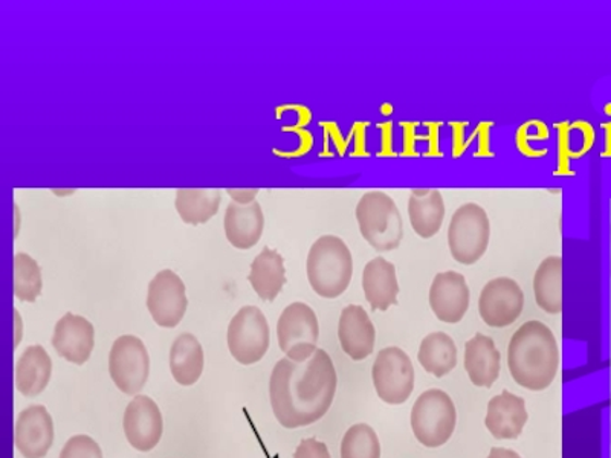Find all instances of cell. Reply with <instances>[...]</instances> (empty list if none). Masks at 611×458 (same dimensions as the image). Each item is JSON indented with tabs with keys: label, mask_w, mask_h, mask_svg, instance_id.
<instances>
[{
	"label": "cell",
	"mask_w": 611,
	"mask_h": 458,
	"mask_svg": "<svg viewBox=\"0 0 611 458\" xmlns=\"http://www.w3.org/2000/svg\"><path fill=\"white\" fill-rule=\"evenodd\" d=\"M335 393V366L321 348L306 361L280 359L269 382L272 411L288 430L318 422L329 411Z\"/></svg>",
	"instance_id": "obj_1"
},
{
	"label": "cell",
	"mask_w": 611,
	"mask_h": 458,
	"mask_svg": "<svg viewBox=\"0 0 611 458\" xmlns=\"http://www.w3.org/2000/svg\"><path fill=\"white\" fill-rule=\"evenodd\" d=\"M508 367L520 387L542 392L552 385L560 367V350L548 325L541 321H527L512 335Z\"/></svg>",
	"instance_id": "obj_2"
},
{
	"label": "cell",
	"mask_w": 611,
	"mask_h": 458,
	"mask_svg": "<svg viewBox=\"0 0 611 458\" xmlns=\"http://www.w3.org/2000/svg\"><path fill=\"white\" fill-rule=\"evenodd\" d=\"M307 280L314 293L337 298L347 290L353 275V257L343 238L321 236L310 246L306 261Z\"/></svg>",
	"instance_id": "obj_3"
},
{
	"label": "cell",
	"mask_w": 611,
	"mask_h": 458,
	"mask_svg": "<svg viewBox=\"0 0 611 458\" xmlns=\"http://www.w3.org/2000/svg\"><path fill=\"white\" fill-rule=\"evenodd\" d=\"M356 221L364 240L378 252L400 248L404 222L396 202L384 191H369L359 199Z\"/></svg>",
	"instance_id": "obj_4"
},
{
	"label": "cell",
	"mask_w": 611,
	"mask_h": 458,
	"mask_svg": "<svg viewBox=\"0 0 611 458\" xmlns=\"http://www.w3.org/2000/svg\"><path fill=\"white\" fill-rule=\"evenodd\" d=\"M491 240V222L485 208L468 202L455 210L448 226V246L457 263L476 264L488 249Z\"/></svg>",
	"instance_id": "obj_5"
},
{
	"label": "cell",
	"mask_w": 611,
	"mask_h": 458,
	"mask_svg": "<svg viewBox=\"0 0 611 458\" xmlns=\"http://www.w3.org/2000/svg\"><path fill=\"white\" fill-rule=\"evenodd\" d=\"M455 423L457 412L454 403L442 389H428L413 405V434L427 448L445 445L454 434Z\"/></svg>",
	"instance_id": "obj_6"
},
{
	"label": "cell",
	"mask_w": 611,
	"mask_h": 458,
	"mask_svg": "<svg viewBox=\"0 0 611 458\" xmlns=\"http://www.w3.org/2000/svg\"><path fill=\"white\" fill-rule=\"evenodd\" d=\"M228 348L242 366H253L267 355L271 335L267 317L256 306H245L228 325Z\"/></svg>",
	"instance_id": "obj_7"
},
{
	"label": "cell",
	"mask_w": 611,
	"mask_h": 458,
	"mask_svg": "<svg viewBox=\"0 0 611 458\" xmlns=\"http://www.w3.org/2000/svg\"><path fill=\"white\" fill-rule=\"evenodd\" d=\"M320 325L314 309L305 302H292L277 323V339L292 361H306L317 351Z\"/></svg>",
	"instance_id": "obj_8"
},
{
	"label": "cell",
	"mask_w": 611,
	"mask_h": 458,
	"mask_svg": "<svg viewBox=\"0 0 611 458\" xmlns=\"http://www.w3.org/2000/svg\"><path fill=\"white\" fill-rule=\"evenodd\" d=\"M371 377L379 399L389 405L407 403L415 389L412 359L400 347H387L379 351Z\"/></svg>",
	"instance_id": "obj_9"
},
{
	"label": "cell",
	"mask_w": 611,
	"mask_h": 458,
	"mask_svg": "<svg viewBox=\"0 0 611 458\" xmlns=\"http://www.w3.org/2000/svg\"><path fill=\"white\" fill-rule=\"evenodd\" d=\"M109 372L124 395H138L150 373V358L143 341L134 335L120 336L110 348Z\"/></svg>",
	"instance_id": "obj_10"
},
{
	"label": "cell",
	"mask_w": 611,
	"mask_h": 458,
	"mask_svg": "<svg viewBox=\"0 0 611 458\" xmlns=\"http://www.w3.org/2000/svg\"><path fill=\"white\" fill-rule=\"evenodd\" d=\"M525 294L515 280L499 277L486 283L478 298V312L489 327H510L522 317Z\"/></svg>",
	"instance_id": "obj_11"
},
{
	"label": "cell",
	"mask_w": 611,
	"mask_h": 458,
	"mask_svg": "<svg viewBox=\"0 0 611 458\" xmlns=\"http://www.w3.org/2000/svg\"><path fill=\"white\" fill-rule=\"evenodd\" d=\"M187 294L180 275L172 269L158 272L147 290V309L159 327L173 329L187 312Z\"/></svg>",
	"instance_id": "obj_12"
},
{
	"label": "cell",
	"mask_w": 611,
	"mask_h": 458,
	"mask_svg": "<svg viewBox=\"0 0 611 458\" xmlns=\"http://www.w3.org/2000/svg\"><path fill=\"white\" fill-rule=\"evenodd\" d=\"M471 293L465 277L455 271L439 272L430 287V306L442 323L457 324L469 308Z\"/></svg>",
	"instance_id": "obj_13"
},
{
	"label": "cell",
	"mask_w": 611,
	"mask_h": 458,
	"mask_svg": "<svg viewBox=\"0 0 611 458\" xmlns=\"http://www.w3.org/2000/svg\"><path fill=\"white\" fill-rule=\"evenodd\" d=\"M124 434L129 443L142 453L158 445L164 430L158 405L147 396H136L124 412Z\"/></svg>",
	"instance_id": "obj_14"
},
{
	"label": "cell",
	"mask_w": 611,
	"mask_h": 458,
	"mask_svg": "<svg viewBox=\"0 0 611 458\" xmlns=\"http://www.w3.org/2000/svg\"><path fill=\"white\" fill-rule=\"evenodd\" d=\"M54 442V422L44 405H32L19 414L16 446L25 458H44Z\"/></svg>",
	"instance_id": "obj_15"
},
{
	"label": "cell",
	"mask_w": 611,
	"mask_h": 458,
	"mask_svg": "<svg viewBox=\"0 0 611 458\" xmlns=\"http://www.w3.org/2000/svg\"><path fill=\"white\" fill-rule=\"evenodd\" d=\"M52 346L66 361L83 366L89 361L95 346L93 323L85 317L66 313L62 320L57 321Z\"/></svg>",
	"instance_id": "obj_16"
},
{
	"label": "cell",
	"mask_w": 611,
	"mask_h": 458,
	"mask_svg": "<svg viewBox=\"0 0 611 458\" xmlns=\"http://www.w3.org/2000/svg\"><path fill=\"white\" fill-rule=\"evenodd\" d=\"M338 338L344 354L353 361H364L374 354L377 331L363 306L351 305L343 309L338 323Z\"/></svg>",
	"instance_id": "obj_17"
},
{
	"label": "cell",
	"mask_w": 611,
	"mask_h": 458,
	"mask_svg": "<svg viewBox=\"0 0 611 458\" xmlns=\"http://www.w3.org/2000/svg\"><path fill=\"white\" fill-rule=\"evenodd\" d=\"M527 419L525 399L504 389L502 395L489 400L485 425L497 441H515L523 433Z\"/></svg>",
	"instance_id": "obj_18"
},
{
	"label": "cell",
	"mask_w": 611,
	"mask_h": 458,
	"mask_svg": "<svg viewBox=\"0 0 611 458\" xmlns=\"http://www.w3.org/2000/svg\"><path fill=\"white\" fill-rule=\"evenodd\" d=\"M223 226H225L227 240L234 248H253L259 244L265 228V215L260 203L257 200L248 206L231 202L227 207Z\"/></svg>",
	"instance_id": "obj_19"
},
{
	"label": "cell",
	"mask_w": 611,
	"mask_h": 458,
	"mask_svg": "<svg viewBox=\"0 0 611 458\" xmlns=\"http://www.w3.org/2000/svg\"><path fill=\"white\" fill-rule=\"evenodd\" d=\"M465 370L476 387L491 388L500 376L502 356L494 341L477 333L465 346Z\"/></svg>",
	"instance_id": "obj_20"
},
{
	"label": "cell",
	"mask_w": 611,
	"mask_h": 458,
	"mask_svg": "<svg viewBox=\"0 0 611 458\" xmlns=\"http://www.w3.org/2000/svg\"><path fill=\"white\" fill-rule=\"evenodd\" d=\"M363 289L374 310H389L398 302L400 283L396 268L384 257H375L364 267Z\"/></svg>",
	"instance_id": "obj_21"
},
{
	"label": "cell",
	"mask_w": 611,
	"mask_h": 458,
	"mask_svg": "<svg viewBox=\"0 0 611 458\" xmlns=\"http://www.w3.org/2000/svg\"><path fill=\"white\" fill-rule=\"evenodd\" d=\"M445 202L438 190H413L408 200L412 228L420 238L435 237L445 221Z\"/></svg>",
	"instance_id": "obj_22"
},
{
	"label": "cell",
	"mask_w": 611,
	"mask_h": 458,
	"mask_svg": "<svg viewBox=\"0 0 611 458\" xmlns=\"http://www.w3.org/2000/svg\"><path fill=\"white\" fill-rule=\"evenodd\" d=\"M254 293L264 301H274L286 285V269L283 257L276 249L264 248L252 263L248 275Z\"/></svg>",
	"instance_id": "obj_23"
},
{
	"label": "cell",
	"mask_w": 611,
	"mask_h": 458,
	"mask_svg": "<svg viewBox=\"0 0 611 458\" xmlns=\"http://www.w3.org/2000/svg\"><path fill=\"white\" fill-rule=\"evenodd\" d=\"M534 294L538 308L550 315L563 310V259L550 256L541 261L534 275Z\"/></svg>",
	"instance_id": "obj_24"
},
{
	"label": "cell",
	"mask_w": 611,
	"mask_h": 458,
	"mask_svg": "<svg viewBox=\"0 0 611 458\" xmlns=\"http://www.w3.org/2000/svg\"><path fill=\"white\" fill-rule=\"evenodd\" d=\"M52 361L41 346L26 348L16 366V387L26 397H36L51 381Z\"/></svg>",
	"instance_id": "obj_25"
},
{
	"label": "cell",
	"mask_w": 611,
	"mask_h": 458,
	"mask_svg": "<svg viewBox=\"0 0 611 458\" xmlns=\"http://www.w3.org/2000/svg\"><path fill=\"white\" fill-rule=\"evenodd\" d=\"M170 369L174 381L184 387L195 385L204 372V348L195 335L182 333L170 350Z\"/></svg>",
	"instance_id": "obj_26"
},
{
	"label": "cell",
	"mask_w": 611,
	"mask_h": 458,
	"mask_svg": "<svg viewBox=\"0 0 611 458\" xmlns=\"http://www.w3.org/2000/svg\"><path fill=\"white\" fill-rule=\"evenodd\" d=\"M417 359L425 372L436 377H443L453 372L457 366V347L447 333H430L420 343Z\"/></svg>",
	"instance_id": "obj_27"
},
{
	"label": "cell",
	"mask_w": 611,
	"mask_h": 458,
	"mask_svg": "<svg viewBox=\"0 0 611 458\" xmlns=\"http://www.w3.org/2000/svg\"><path fill=\"white\" fill-rule=\"evenodd\" d=\"M222 195L218 190H178L174 207L190 225L207 223L218 214Z\"/></svg>",
	"instance_id": "obj_28"
},
{
	"label": "cell",
	"mask_w": 611,
	"mask_h": 458,
	"mask_svg": "<svg viewBox=\"0 0 611 458\" xmlns=\"http://www.w3.org/2000/svg\"><path fill=\"white\" fill-rule=\"evenodd\" d=\"M41 287L44 282L39 263L28 253L17 252L14 256V295L17 300L36 302L40 297Z\"/></svg>",
	"instance_id": "obj_29"
},
{
	"label": "cell",
	"mask_w": 611,
	"mask_h": 458,
	"mask_svg": "<svg viewBox=\"0 0 611 458\" xmlns=\"http://www.w3.org/2000/svg\"><path fill=\"white\" fill-rule=\"evenodd\" d=\"M341 458H381V443L374 428L366 423L349 428L341 442Z\"/></svg>",
	"instance_id": "obj_30"
},
{
	"label": "cell",
	"mask_w": 611,
	"mask_h": 458,
	"mask_svg": "<svg viewBox=\"0 0 611 458\" xmlns=\"http://www.w3.org/2000/svg\"><path fill=\"white\" fill-rule=\"evenodd\" d=\"M60 458H102V453L89 435H75L64 445Z\"/></svg>",
	"instance_id": "obj_31"
},
{
	"label": "cell",
	"mask_w": 611,
	"mask_h": 458,
	"mask_svg": "<svg viewBox=\"0 0 611 458\" xmlns=\"http://www.w3.org/2000/svg\"><path fill=\"white\" fill-rule=\"evenodd\" d=\"M294 458H332L330 457L328 446L317 438H306L300 443L295 450Z\"/></svg>",
	"instance_id": "obj_32"
},
{
	"label": "cell",
	"mask_w": 611,
	"mask_h": 458,
	"mask_svg": "<svg viewBox=\"0 0 611 458\" xmlns=\"http://www.w3.org/2000/svg\"><path fill=\"white\" fill-rule=\"evenodd\" d=\"M227 193L233 198L234 202L241 203V206L253 203L259 195V190H227Z\"/></svg>",
	"instance_id": "obj_33"
},
{
	"label": "cell",
	"mask_w": 611,
	"mask_h": 458,
	"mask_svg": "<svg viewBox=\"0 0 611 458\" xmlns=\"http://www.w3.org/2000/svg\"><path fill=\"white\" fill-rule=\"evenodd\" d=\"M488 458H522V456L512 449L492 448Z\"/></svg>",
	"instance_id": "obj_34"
},
{
	"label": "cell",
	"mask_w": 611,
	"mask_h": 458,
	"mask_svg": "<svg viewBox=\"0 0 611 458\" xmlns=\"http://www.w3.org/2000/svg\"><path fill=\"white\" fill-rule=\"evenodd\" d=\"M14 320H16V346H17V344L21 343V338H22V318L21 315H19L16 309H14Z\"/></svg>",
	"instance_id": "obj_35"
},
{
	"label": "cell",
	"mask_w": 611,
	"mask_h": 458,
	"mask_svg": "<svg viewBox=\"0 0 611 458\" xmlns=\"http://www.w3.org/2000/svg\"><path fill=\"white\" fill-rule=\"evenodd\" d=\"M14 211H16V236L19 233V208L17 206H14Z\"/></svg>",
	"instance_id": "obj_36"
}]
</instances>
